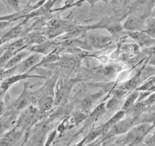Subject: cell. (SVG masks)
I'll return each mask as SVG.
<instances>
[{
  "label": "cell",
  "mask_w": 155,
  "mask_h": 146,
  "mask_svg": "<svg viewBox=\"0 0 155 146\" xmlns=\"http://www.w3.org/2000/svg\"><path fill=\"white\" fill-rule=\"evenodd\" d=\"M154 126L155 124L150 123H141L133 126L126 132V135L122 140V143L126 146L139 145Z\"/></svg>",
  "instance_id": "6da1fadb"
},
{
  "label": "cell",
  "mask_w": 155,
  "mask_h": 146,
  "mask_svg": "<svg viewBox=\"0 0 155 146\" xmlns=\"http://www.w3.org/2000/svg\"><path fill=\"white\" fill-rule=\"evenodd\" d=\"M135 119H136L135 117H129L126 120H121L118 123H116L103 135L102 141L111 138L116 135L126 133L133 126Z\"/></svg>",
  "instance_id": "7a4b0ae2"
},
{
  "label": "cell",
  "mask_w": 155,
  "mask_h": 146,
  "mask_svg": "<svg viewBox=\"0 0 155 146\" xmlns=\"http://www.w3.org/2000/svg\"><path fill=\"white\" fill-rule=\"evenodd\" d=\"M76 81L72 80L68 81H60L57 85V89L54 96V105H62L68 100L72 87Z\"/></svg>",
  "instance_id": "3957f363"
},
{
  "label": "cell",
  "mask_w": 155,
  "mask_h": 146,
  "mask_svg": "<svg viewBox=\"0 0 155 146\" xmlns=\"http://www.w3.org/2000/svg\"><path fill=\"white\" fill-rule=\"evenodd\" d=\"M21 135L22 131L14 126L7 130L0 138V146H14Z\"/></svg>",
  "instance_id": "277c9868"
},
{
  "label": "cell",
  "mask_w": 155,
  "mask_h": 146,
  "mask_svg": "<svg viewBox=\"0 0 155 146\" xmlns=\"http://www.w3.org/2000/svg\"><path fill=\"white\" fill-rule=\"evenodd\" d=\"M128 35L135 40L139 46H152L155 45V39L146 33L144 31H129Z\"/></svg>",
  "instance_id": "5b68a950"
},
{
  "label": "cell",
  "mask_w": 155,
  "mask_h": 146,
  "mask_svg": "<svg viewBox=\"0 0 155 146\" xmlns=\"http://www.w3.org/2000/svg\"><path fill=\"white\" fill-rule=\"evenodd\" d=\"M41 54L35 53L31 56H28V58L24 59L20 64L17 66V70L18 71L19 74H23V73H28V71L34 67H36L40 62L41 61Z\"/></svg>",
  "instance_id": "8992f818"
},
{
  "label": "cell",
  "mask_w": 155,
  "mask_h": 146,
  "mask_svg": "<svg viewBox=\"0 0 155 146\" xmlns=\"http://www.w3.org/2000/svg\"><path fill=\"white\" fill-rule=\"evenodd\" d=\"M86 40L89 46L100 49H103V48L109 46L111 43L112 38L107 36L90 34L87 36Z\"/></svg>",
  "instance_id": "52a82bcc"
},
{
  "label": "cell",
  "mask_w": 155,
  "mask_h": 146,
  "mask_svg": "<svg viewBox=\"0 0 155 146\" xmlns=\"http://www.w3.org/2000/svg\"><path fill=\"white\" fill-rule=\"evenodd\" d=\"M38 109L42 114H47L53 108L54 105V97L52 95L42 96L37 101Z\"/></svg>",
  "instance_id": "ba28073f"
},
{
  "label": "cell",
  "mask_w": 155,
  "mask_h": 146,
  "mask_svg": "<svg viewBox=\"0 0 155 146\" xmlns=\"http://www.w3.org/2000/svg\"><path fill=\"white\" fill-rule=\"evenodd\" d=\"M28 54L29 53L26 51H18L7 62V63L5 64L3 68H5V69H11V68L18 66L24 59H26Z\"/></svg>",
  "instance_id": "9c48e42d"
},
{
  "label": "cell",
  "mask_w": 155,
  "mask_h": 146,
  "mask_svg": "<svg viewBox=\"0 0 155 146\" xmlns=\"http://www.w3.org/2000/svg\"><path fill=\"white\" fill-rule=\"evenodd\" d=\"M22 33H23V27H22V24H18L12 27L8 32H6L2 36V37L6 43H8L15 39L18 38L21 35Z\"/></svg>",
  "instance_id": "30bf717a"
},
{
  "label": "cell",
  "mask_w": 155,
  "mask_h": 146,
  "mask_svg": "<svg viewBox=\"0 0 155 146\" xmlns=\"http://www.w3.org/2000/svg\"><path fill=\"white\" fill-rule=\"evenodd\" d=\"M140 92L138 90H135L134 92H132L129 96L127 97L126 100L125 101V102L123 103V107H122V110L126 112L129 111V110L134 106L135 103L138 102V97H139Z\"/></svg>",
  "instance_id": "8fae6325"
},
{
  "label": "cell",
  "mask_w": 155,
  "mask_h": 146,
  "mask_svg": "<svg viewBox=\"0 0 155 146\" xmlns=\"http://www.w3.org/2000/svg\"><path fill=\"white\" fill-rule=\"evenodd\" d=\"M126 114V111H123V110H121V111L116 113V114H115L114 115H113V117H112L107 122V123H105L104 124H103L102 126H102L103 129H104V132L106 133V132L108 131V129H110V128H111L113 125L116 124V123H118V122L120 121L121 120H123V118L124 117L125 114Z\"/></svg>",
  "instance_id": "7c38bea8"
},
{
  "label": "cell",
  "mask_w": 155,
  "mask_h": 146,
  "mask_svg": "<svg viewBox=\"0 0 155 146\" xmlns=\"http://www.w3.org/2000/svg\"><path fill=\"white\" fill-rule=\"evenodd\" d=\"M55 46V43L53 42H44V43L37 44L32 46L30 49L31 51L36 52L39 54H47L49 50H52Z\"/></svg>",
  "instance_id": "4fadbf2b"
},
{
  "label": "cell",
  "mask_w": 155,
  "mask_h": 146,
  "mask_svg": "<svg viewBox=\"0 0 155 146\" xmlns=\"http://www.w3.org/2000/svg\"><path fill=\"white\" fill-rule=\"evenodd\" d=\"M25 43L26 45H31V44H41V43H44L47 40V37L44 36L43 34L39 33H34L28 36L25 37Z\"/></svg>",
  "instance_id": "5bb4252c"
},
{
  "label": "cell",
  "mask_w": 155,
  "mask_h": 146,
  "mask_svg": "<svg viewBox=\"0 0 155 146\" xmlns=\"http://www.w3.org/2000/svg\"><path fill=\"white\" fill-rule=\"evenodd\" d=\"M59 65L63 68V69L74 70L78 66V65H79V62H78L77 59H71V58H67V59H61V60L59 61Z\"/></svg>",
  "instance_id": "9a60e30c"
},
{
  "label": "cell",
  "mask_w": 155,
  "mask_h": 146,
  "mask_svg": "<svg viewBox=\"0 0 155 146\" xmlns=\"http://www.w3.org/2000/svg\"><path fill=\"white\" fill-rule=\"evenodd\" d=\"M99 97L100 95L97 96L96 95H91L90 96H87L86 98H84V99H83L81 102V111H83L84 113L88 112L91 110V108L95 99H97Z\"/></svg>",
  "instance_id": "2e32d148"
},
{
  "label": "cell",
  "mask_w": 155,
  "mask_h": 146,
  "mask_svg": "<svg viewBox=\"0 0 155 146\" xmlns=\"http://www.w3.org/2000/svg\"><path fill=\"white\" fill-rule=\"evenodd\" d=\"M151 1H153V0H135L128 7L127 9L129 10L130 13L134 12V11L141 8L142 7L145 6L146 5L150 3Z\"/></svg>",
  "instance_id": "e0dca14e"
},
{
  "label": "cell",
  "mask_w": 155,
  "mask_h": 146,
  "mask_svg": "<svg viewBox=\"0 0 155 146\" xmlns=\"http://www.w3.org/2000/svg\"><path fill=\"white\" fill-rule=\"evenodd\" d=\"M4 3V5L9 10H13L15 12L21 11L20 1L19 0H1Z\"/></svg>",
  "instance_id": "ac0fdd59"
},
{
  "label": "cell",
  "mask_w": 155,
  "mask_h": 146,
  "mask_svg": "<svg viewBox=\"0 0 155 146\" xmlns=\"http://www.w3.org/2000/svg\"><path fill=\"white\" fill-rule=\"evenodd\" d=\"M122 99H118L116 97L113 96L111 99H109L107 101V103L105 104L106 110H108L109 111H112L113 110H116L118 108V107L120 106V102H121Z\"/></svg>",
  "instance_id": "d6986e66"
},
{
  "label": "cell",
  "mask_w": 155,
  "mask_h": 146,
  "mask_svg": "<svg viewBox=\"0 0 155 146\" xmlns=\"http://www.w3.org/2000/svg\"><path fill=\"white\" fill-rule=\"evenodd\" d=\"M138 83H139V81H138V77H133V78L130 79L127 82H126L123 86L129 92V91H132L135 89H137L138 87Z\"/></svg>",
  "instance_id": "ffe728a7"
},
{
  "label": "cell",
  "mask_w": 155,
  "mask_h": 146,
  "mask_svg": "<svg viewBox=\"0 0 155 146\" xmlns=\"http://www.w3.org/2000/svg\"><path fill=\"white\" fill-rule=\"evenodd\" d=\"M59 59H59V58L58 57V56H56V55H54V54L49 55L48 56H47L46 58H44V59H41V61L40 62V63H39L37 66H40V65H45V64L50 63V62H57V61H59Z\"/></svg>",
  "instance_id": "44dd1931"
},
{
  "label": "cell",
  "mask_w": 155,
  "mask_h": 146,
  "mask_svg": "<svg viewBox=\"0 0 155 146\" xmlns=\"http://www.w3.org/2000/svg\"><path fill=\"white\" fill-rule=\"evenodd\" d=\"M127 92L128 91L126 90V88L123 86H121V87L117 88V89H114V90H113V96L116 97V98H118V99H122L123 97L126 95Z\"/></svg>",
  "instance_id": "7402d4cb"
},
{
  "label": "cell",
  "mask_w": 155,
  "mask_h": 146,
  "mask_svg": "<svg viewBox=\"0 0 155 146\" xmlns=\"http://www.w3.org/2000/svg\"><path fill=\"white\" fill-rule=\"evenodd\" d=\"M101 73L104 76L107 77H111L116 73V69L113 66H107L101 70Z\"/></svg>",
  "instance_id": "603a6c76"
},
{
  "label": "cell",
  "mask_w": 155,
  "mask_h": 146,
  "mask_svg": "<svg viewBox=\"0 0 155 146\" xmlns=\"http://www.w3.org/2000/svg\"><path fill=\"white\" fill-rule=\"evenodd\" d=\"M144 102L145 103V105H147V107H150V105H152L153 104L155 103V92H151V93L149 94L147 96L145 99H144Z\"/></svg>",
  "instance_id": "cb8c5ba5"
},
{
  "label": "cell",
  "mask_w": 155,
  "mask_h": 146,
  "mask_svg": "<svg viewBox=\"0 0 155 146\" xmlns=\"http://www.w3.org/2000/svg\"><path fill=\"white\" fill-rule=\"evenodd\" d=\"M145 30L155 29V17L150 16L146 21Z\"/></svg>",
  "instance_id": "d4e9b609"
},
{
  "label": "cell",
  "mask_w": 155,
  "mask_h": 146,
  "mask_svg": "<svg viewBox=\"0 0 155 146\" xmlns=\"http://www.w3.org/2000/svg\"><path fill=\"white\" fill-rule=\"evenodd\" d=\"M126 50H127L128 52L132 53H135L138 52V50H139V46L138 44H130L126 46Z\"/></svg>",
  "instance_id": "484cf974"
},
{
  "label": "cell",
  "mask_w": 155,
  "mask_h": 146,
  "mask_svg": "<svg viewBox=\"0 0 155 146\" xmlns=\"http://www.w3.org/2000/svg\"><path fill=\"white\" fill-rule=\"evenodd\" d=\"M110 1V0H81L79 1L78 2H87L89 5H91V7H94V5L97 3V2H104L105 3H107V2Z\"/></svg>",
  "instance_id": "4316f807"
},
{
  "label": "cell",
  "mask_w": 155,
  "mask_h": 146,
  "mask_svg": "<svg viewBox=\"0 0 155 146\" xmlns=\"http://www.w3.org/2000/svg\"><path fill=\"white\" fill-rule=\"evenodd\" d=\"M56 132H57V131L54 130L53 132H51V134H50V135H49L48 138H47V142H46L45 146H49L50 144H51L52 141H53V139H54L55 137H56Z\"/></svg>",
  "instance_id": "83f0119b"
},
{
  "label": "cell",
  "mask_w": 155,
  "mask_h": 146,
  "mask_svg": "<svg viewBox=\"0 0 155 146\" xmlns=\"http://www.w3.org/2000/svg\"><path fill=\"white\" fill-rule=\"evenodd\" d=\"M5 109H6V107H5V104L3 99V100L0 101V118L3 116Z\"/></svg>",
  "instance_id": "f1b7e54d"
},
{
  "label": "cell",
  "mask_w": 155,
  "mask_h": 146,
  "mask_svg": "<svg viewBox=\"0 0 155 146\" xmlns=\"http://www.w3.org/2000/svg\"><path fill=\"white\" fill-rule=\"evenodd\" d=\"M144 32L148 34L150 36H151L152 38H154L155 39V29H151V30H144Z\"/></svg>",
  "instance_id": "f546056e"
},
{
  "label": "cell",
  "mask_w": 155,
  "mask_h": 146,
  "mask_svg": "<svg viewBox=\"0 0 155 146\" xmlns=\"http://www.w3.org/2000/svg\"><path fill=\"white\" fill-rule=\"evenodd\" d=\"M146 111H153V112H155V103L153 104L152 105H150V107H148V108L146 109Z\"/></svg>",
  "instance_id": "4dcf8cb0"
},
{
  "label": "cell",
  "mask_w": 155,
  "mask_h": 146,
  "mask_svg": "<svg viewBox=\"0 0 155 146\" xmlns=\"http://www.w3.org/2000/svg\"><path fill=\"white\" fill-rule=\"evenodd\" d=\"M5 43H6V42H5V40H4V38L2 37V36L1 37H0V47L1 46H2V45H4Z\"/></svg>",
  "instance_id": "1f68e13d"
},
{
  "label": "cell",
  "mask_w": 155,
  "mask_h": 146,
  "mask_svg": "<svg viewBox=\"0 0 155 146\" xmlns=\"http://www.w3.org/2000/svg\"><path fill=\"white\" fill-rule=\"evenodd\" d=\"M150 16H153V17H155V5L153 7V10H152V12H151V15Z\"/></svg>",
  "instance_id": "d6a6232c"
},
{
  "label": "cell",
  "mask_w": 155,
  "mask_h": 146,
  "mask_svg": "<svg viewBox=\"0 0 155 146\" xmlns=\"http://www.w3.org/2000/svg\"><path fill=\"white\" fill-rule=\"evenodd\" d=\"M30 1H31V0H30Z\"/></svg>",
  "instance_id": "836d02e7"
},
{
  "label": "cell",
  "mask_w": 155,
  "mask_h": 146,
  "mask_svg": "<svg viewBox=\"0 0 155 146\" xmlns=\"http://www.w3.org/2000/svg\"><path fill=\"white\" fill-rule=\"evenodd\" d=\"M0 69H1V68H0Z\"/></svg>",
  "instance_id": "e575fe53"
}]
</instances>
